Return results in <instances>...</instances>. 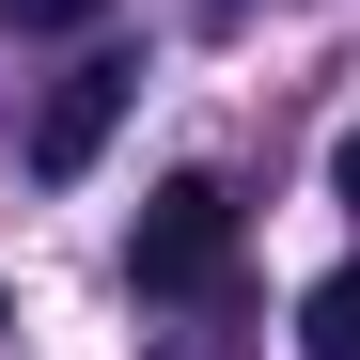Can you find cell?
I'll list each match as a JSON object with an SVG mask.
<instances>
[{"label":"cell","instance_id":"cell-1","mask_svg":"<svg viewBox=\"0 0 360 360\" xmlns=\"http://www.w3.org/2000/svg\"><path fill=\"white\" fill-rule=\"evenodd\" d=\"M126 282H141V297H219V282H235V188H219V172H172V188L141 204Z\"/></svg>","mask_w":360,"mask_h":360},{"label":"cell","instance_id":"cell-2","mask_svg":"<svg viewBox=\"0 0 360 360\" xmlns=\"http://www.w3.org/2000/svg\"><path fill=\"white\" fill-rule=\"evenodd\" d=\"M110 126H126V63L47 79V110H32V172H47V188H79V172L110 157Z\"/></svg>","mask_w":360,"mask_h":360},{"label":"cell","instance_id":"cell-3","mask_svg":"<svg viewBox=\"0 0 360 360\" xmlns=\"http://www.w3.org/2000/svg\"><path fill=\"white\" fill-rule=\"evenodd\" d=\"M297 360H360V266H329L297 297Z\"/></svg>","mask_w":360,"mask_h":360},{"label":"cell","instance_id":"cell-4","mask_svg":"<svg viewBox=\"0 0 360 360\" xmlns=\"http://www.w3.org/2000/svg\"><path fill=\"white\" fill-rule=\"evenodd\" d=\"M110 0H0V32H94Z\"/></svg>","mask_w":360,"mask_h":360},{"label":"cell","instance_id":"cell-5","mask_svg":"<svg viewBox=\"0 0 360 360\" xmlns=\"http://www.w3.org/2000/svg\"><path fill=\"white\" fill-rule=\"evenodd\" d=\"M329 188H345V204H360V126H345V157H329Z\"/></svg>","mask_w":360,"mask_h":360},{"label":"cell","instance_id":"cell-6","mask_svg":"<svg viewBox=\"0 0 360 360\" xmlns=\"http://www.w3.org/2000/svg\"><path fill=\"white\" fill-rule=\"evenodd\" d=\"M188 16H204V32H235V16H251V0H188Z\"/></svg>","mask_w":360,"mask_h":360},{"label":"cell","instance_id":"cell-7","mask_svg":"<svg viewBox=\"0 0 360 360\" xmlns=\"http://www.w3.org/2000/svg\"><path fill=\"white\" fill-rule=\"evenodd\" d=\"M0 329H16V314H0Z\"/></svg>","mask_w":360,"mask_h":360}]
</instances>
